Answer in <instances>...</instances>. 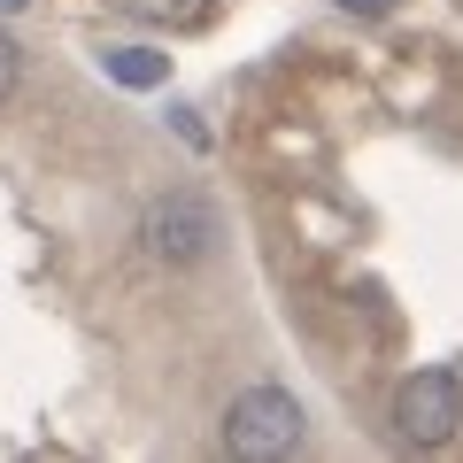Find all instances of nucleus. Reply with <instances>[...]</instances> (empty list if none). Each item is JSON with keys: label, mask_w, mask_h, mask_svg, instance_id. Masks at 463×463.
Segmentation results:
<instances>
[{"label": "nucleus", "mask_w": 463, "mask_h": 463, "mask_svg": "<svg viewBox=\"0 0 463 463\" xmlns=\"http://www.w3.org/2000/svg\"><path fill=\"white\" fill-rule=\"evenodd\" d=\"M309 440V410H301L286 386H248V394L224 410V448L240 463H279Z\"/></svg>", "instance_id": "1"}, {"label": "nucleus", "mask_w": 463, "mask_h": 463, "mask_svg": "<svg viewBox=\"0 0 463 463\" xmlns=\"http://www.w3.org/2000/svg\"><path fill=\"white\" fill-rule=\"evenodd\" d=\"M402 448H448L463 432V379L456 371H410L394 386V410H386Z\"/></svg>", "instance_id": "2"}, {"label": "nucleus", "mask_w": 463, "mask_h": 463, "mask_svg": "<svg viewBox=\"0 0 463 463\" xmlns=\"http://www.w3.org/2000/svg\"><path fill=\"white\" fill-rule=\"evenodd\" d=\"M139 240H147V255L155 263H170V270H185V263H201V255L224 240V224H216V209L194 194V185H178V194H163L147 216H139Z\"/></svg>", "instance_id": "3"}, {"label": "nucleus", "mask_w": 463, "mask_h": 463, "mask_svg": "<svg viewBox=\"0 0 463 463\" xmlns=\"http://www.w3.org/2000/svg\"><path fill=\"white\" fill-rule=\"evenodd\" d=\"M116 8L139 24H201L209 16V0H116Z\"/></svg>", "instance_id": "4"}, {"label": "nucleus", "mask_w": 463, "mask_h": 463, "mask_svg": "<svg viewBox=\"0 0 463 463\" xmlns=\"http://www.w3.org/2000/svg\"><path fill=\"white\" fill-rule=\"evenodd\" d=\"M109 70H116L124 85H155V78H163V62H147V47H116Z\"/></svg>", "instance_id": "5"}, {"label": "nucleus", "mask_w": 463, "mask_h": 463, "mask_svg": "<svg viewBox=\"0 0 463 463\" xmlns=\"http://www.w3.org/2000/svg\"><path fill=\"white\" fill-rule=\"evenodd\" d=\"M16 78H24V54H16V39L0 32V109H8V93H16Z\"/></svg>", "instance_id": "6"}, {"label": "nucleus", "mask_w": 463, "mask_h": 463, "mask_svg": "<svg viewBox=\"0 0 463 463\" xmlns=\"http://www.w3.org/2000/svg\"><path fill=\"white\" fill-rule=\"evenodd\" d=\"M340 8H355V16H386L394 0H340Z\"/></svg>", "instance_id": "7"}]
</instances>
